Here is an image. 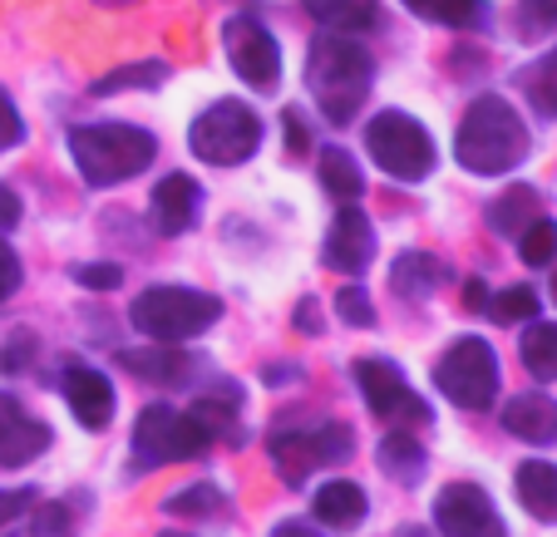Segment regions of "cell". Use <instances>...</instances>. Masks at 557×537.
Segmentation results:
<instances>
[{
    "instance_id": "cell-1",
    "label": "cell",
    "mask_w": 557,
    "mask_h": 537,
    "mask_svg": "<svg viewBox=\"0 0 557 537\" xmlns=\"http://www.w3.org/2000/svg\"><path fill=\"white\" fill-rule=\"evenodd\" d=\"M528 124L518 118V109L498 95H479L459 118V134H454V159L463 163L479 178H498V173H513L528 159Z\"/></svg>"
},
{
    "instance_id": "cell-2",
    "label": "cell",
    "mask_w": 557,
    "mask_h": 537,
    "mask_svg": "<svg viewBox=\"0 0 557 537\" xmlns=\"http://www.w3.org/2000/svg\"><path fill=\"white\" fill-rule=\"evenodd\" d=\"M370 79H375V60L350 35H321L311 45L306 85H311L315 104H321V114L331 124H350L360 114V104L370 95Z\"/></svg>"
},
{
    "instance_id": "cell-3",
    "label": "cell",
    "mask_w": 557,
    "mask_h": 537,
    "mask_svg": "<svg viewBox=\"0 0 557 537\" xmlns=\"http://www.w3.org/2000/svg\"><path fill=\"white\" fill-rule=\"evenodd\" d=\"M70 159L89 188H119L158 159V143L134 124H79L70 128Z\"/></svg>"
},
{
    "instance_id": "cell-4",
    "label": "cell",
    "mask_w": 557,
    "mask_h": 537,
    "mask_svg": "<svg viewBox=\"0 0 557 537\" xmlns=\"http://www.w3.org/2000/svg\"><path fill=\"white\" fill-rule=\"evenodd\" d=\"M218 316H222L218 296L193 291V286H148V291L134 296V305H128L134 330H144L148 340H169V346H178V340H188V336H202Z\"/></svg>"
},
{
    "instance_id": "cell-5",
    "label": "cell",
    "mask_w": 557,
    "mask_h": 537,
    "mask_svg": "<svg viewBox=\"0 0 557 537\" xmlns=\"http://www.w3.org/2000/svg\"><path fill=\"white\" fill-rule=\"evenodd\" d=\"M366 148H370V159H375L395 183H424L434 173V163H440L430 128H424L414 114H405V109H385V114L370 118Z\"/></svg>"
},
{
    "instance_id": "cell-6",
    "label": "cell",
    "mask_w": 557,
    "mask_h": 537,
    "mask_svg": "<svg viewBox=\"0 0 557 537\" xmlns=\"http://www.w3.org/2000/svg\"><path fill=\"white\" fill-rule=\"evenodd\" d=\"M257 143H262V118L243 99H218L188 134V148L202 163H212V168L247 163L257 153Z\"/></svg>"
},
{
    "instance_id": "cell-7",
    "label": "cell",
    "mask_w": 557,
    "mask_h": 537,
    "mask_svg": "<svg viewBox=\"0 0 557 537\" xmlns=\"http://www.w3.org/2000/svg\"><path fill=\"white\" fill-rule=\"evenodd\" d=\"M434 385L444 400H454L459 410H488L498 395V355L488 340L463 336L434 365Z\"/></svg>"
},
{
    "instance_id": "cell-8",
    "label": "cell",
    "mask_w": 557,
    "mask_h": 537,
    "mask_svg": "<svg viewBox=\"0 0 557 537\" xmlns=\"http://www.w3.org/2000/svg\"><path fill=\"white\" fill-rule=\"evenodd\" d=\"M208 429H202L193 414L163 410V404H148L134 424V459L144 469H163V464H183V459H198L208 449Z\"/></svg>"
},
{
    "instance_id": "cell-9",
    "label": "cell",
    "mask_w": 557,
    "mask_h": 537,
    "mask_svg": "<svg viewBox=\"0 0 557 537\" xmlns=\"http://www.w3.org/2000/svg\"><path fill=\"white\" fill-rule=\"evenodd\" d=\"M350 459V429L346 424H321V429H286L272 439V464L286 484H306L315 469L346 464Z\"/></svg>"
},
{
    "instance_id": "cell-10",
    "label": "cell",
    "mask_w": 557,
    "mask_h": 537,
    "mask_svg": "<svg viewBox=\"0 0 557 537\" xmlns=\"http://www.w3.org/2000/svg\"><path fill=\"white\" fill-rule=\"evenodd\" d=\"M222 40H227L232 70L243 74L247 85L276 89V79H282V50H276L272 30H267L262 21H252V15H232V21L222 25Z\"/></svg>"
},
{
    "instance_id": "cell-11",
    "label": "cell",
    "mask_w": 557,
    "mask_h": 537,
    "mask_svg": "<svg viewBox=\"0 0 557 537\" xmlns=\"http://www.w3.org/2000/svg\"><path fill=\"white\" fill-rule=\"evenodd\" d=\"M434 527L440 537H508L494 498L473 484H449L434 498Z\"/></svg>"
},
{
    "instance_id": "cell-12",
    "label": "cell",
    "mask_w": 557,
    "mask_h": 537,
    "mask_svg": "<svg viewBox=\"0 0 557 537\" xmlns=\"http://www.w3.org/2000/svg\"><path fill=\"white\" fill-rule=\"evenodd\" d=\"M356 385H360L366 404L380 414V420H400V424H424L430 420L424 400L405 385V375L389 365V360H380V355L356 360Z\"/></svg>"
},
{
    "instance_id": "cell-13",
    "label": "cell",
    "mask_w": 557,
    "mask_h": 537,
    "mask_svg": "<svg viewBox=\"0 0 557 537\" xmlns=\"http://www.w3.org/2000/svg\"><path fill=\"white\" fill-rule=\"evenodd\" d=\"M321 262L341 276H356L375 262V227H370L366 212L350 208V202L336 212V222H331V233H326V247H321Z\"/></svg>"
},
{
    "instance_id": "cell-14",
    "label": "cell",
    "mask_w": 557,
    "mask_h": 537,
    "mask_svg": "<svg viewBox=\"0 0 557 537\" xmlns=\"http://www.w3.org/2000/svg\"><path fill=\"white\" fill-rule=\"evenodd\" d=\"M64 400L85 429H109V420H114V385L95 365H79V360L64 365Z\"/></svg>"
},
{
    "instance_id": "cell-15",
    "label": "cell",
    "mask_w": 557,
    "mask_h": 537,
    "mask_svg": "<svg viewBox=\"0 0 557 537\" xmlns=\"http://www.w3.org/2000/svg\"><path fill=\"white\" fill-rule=\"evenodd\" d=\"M45 449H50V429H45L21 400L0 395V464L21 469V464H30V459H40Z\"/></svg>"
},
{
    "instance_id": "cell-16",
    "label": "cell",
    "mask_w": 557,
    "mask_h": 537,
    "mask_svg": "<svg viewBox=\"0 0 557 537\" xmlns=\"http://www.w3.org/2000/svg\"><path fill=\"white\" fill-rule=\"evenodd\" d=\"M153 227L163 237H183L198 222V208H202V192H198V183L188 178V173H169V178L153 188Z\"/></svg>"
},
{
    "instance_id": "cell-17",
    "label": "cell",
    "mask_w": 557,
    "mask_h": 537,
    "mask_svg": "<svg viewBox=\"0 0 557 537\" xmlns=\"http://www.w3.org/2000/svg\"><path fill=\"white\" fill-rule=\"evenodd\" d=\"M119 365L134 370V375L148 379V385H183V379L198 370V360L183 355V350H173L169 340H153L148 350H124V355H119Z\"/></svg>"
},
{
    "instance_id": "cell-18",
    "label": "cell",
    "mask_w": 557,
    "mask_h": 537,
    "mask_svg": "<svg viewBox=\"0 0 557 537\" xmlns=\"http://www.w3.org/2000/svg\"><path fill=\"white\" fill-rule=\"evenodd\" d=\"M504 429L523 444H557V400H547V395H513L504 410Z\"/></svg>"
},
{
    "instance_id": "cell-19",
    "label": "cell",
    "mask_w": 557,
    "mask_h": 537,
    "mask_svg": "<svg viewBox=\"0 0 557 537\" xmlns=\"http://www.w3.org/2000/svg\"><path fill=\"white\" fill-rule=\"evenodd\" d=\"M301 5L331 35H370L380 25V0H301Z\"/></svg>"
},
{
    "instance_id": "cell-20",
    "label": "cell",
    "mask_w": 557,
    "mask_h": 537,
    "mask_svg": "<svg viewBox=\"0 0 557 537\" xmlns=\"http://www.w3.org/2000/svg\"><path fill=\"white\" fill-rule=\"evenodd\" d=\"M513 488H518V503H523L537 523H557V469L547 464V459L518 464Z\"/></svg>"
},
{
    "instance_id": "cell-21",
    "label": "cell",
    "mask_w": 557,
    "mask_h": 537,
    "mask_svg": "<svg viewBox=\"0 0 557 537\" xmlns=\"http://www.w3.org/2000/svg\"><path fill=\"white\" fill-rule=\"evenodd\" d=\"M366 488L360 484H346V478H336V484H321L311 498V513L315 523H326V527H350L366 517Z\"/></svg>"
},
{
    "instance_id": "cell-22",
    "label": "cell",
    "mask_w": 557,
    "mask_h": 537,
    "mask_svg": "<svg viewBox=\"0 0 557 537\" xmlns=\"http://www.w3.org/2000/svg\"><path fill=\"white\" fill-rule=\"evenodd\" d=\"M444 276H449V266H444L434 252H405L400 262H395V272H389V282H395V291L400 296L424 301L430 291H440Z\"/></svg>"
},
{
    "instance_id": "cell-23",
    "label": "cell",
    "mask_w": 557,
    "mask_h": 537,
    "mask_svg": "<svg viewBox=\"0 0 557 537\" xmlns=\"http://www.w3.org/2000/svg\"><path fill=\"white\" fill-rule=\"evenodd\" d=\"M518 89L528 95V104H533L537 118H557V45L518 70Z\"/></svg>"
},
{
    "instance_id": "cell-24",
    "label": "cell",
    "mask_w": 557,
    "mask_h": 537,
    "mask_svg": "<svg viewBox=\"0 0 557 537\" xmlns=\"http://www.w3.org/2000/svg\"><path fill=\"white\" fill-rule=\"evenodd\" d=\"M537 212H543V202H537V192L533 188H508L504 198H494L488 202V227H494L498 237H518L528 227V222H537Z\"/></svg>"
},
{
    "instance_id": "cell-25",
    "label": "cell",
    "mask_w": 557,
    "mask_h": 537,
    "mask_svg": "<svg viewBox=\"0 0 557 537\" xmlns=\"http://www.w3.org/2000/svg\"><path fill=\"white\" fill-rule=\"evenodd\" d=\"M315 168H321V188H326L336 202H356L360 192H366V178H360V163L350 159L346 148H321V159H315Z\"/></svg>"
},
{
    "instance_id": "cell-26",
    "label": "cell",
    "mask_w": 557,
    "mask_h": 537,
    "mask_svg": "<svg viewBox=\"0 0 557 537\" xmlns=\"http://www.w3.org/2000/svg\"><path fill=\"white\" fill-rule=\"evenodd\" d=\"M380 474H385V478H400V484H420L424 449L405 429L400 434H385V439H380Z\"/></svg>"
},
{
    "instance_id": "cell-27",
    "label": "cell",
    "mask_w": 557,
    "mask_h": 537,
    "mask_svg": "<svg viewBox=\"0 0 557 537\" xmlns=\"http://www.w3.org/2000/svg\"><path fill=\"white\" fill-rule=\"evenodd\" d=\"M420 21L430 25H449V30H469L484 21V0H405Z\"/></svg>"
},
{
    "instance_id": "cell-28",
    "label": "cell",
    "mask_w": 557,
    "mask_h": 537,
    "mask_svg": "<svg viewBox=\"0 0 557 537\" xmlns=\"http://www.w3.org/2000/svg\"><path fill=\"white\" fill-rule=\"evenodd\" d=\"M163 60H138V64H119V70H109L104 79H95V95L99 99H109V95H119V89H153V85H163Z\"/></svg>"
},
{
    "instance_id": "cell-29",
    "label": "cell",
    "mask_w": 557,
    "mask_h": 537,
    "mask_svg": "<svg viewBox=\"0 0 557 537\" xmlns=\"http://www.w3.org/2000/svg\"><path fill=\"white\" fill-rule=\"evenodd\" d=\"M523 365L537 379H557V321H537L523 336Z\"/></svg>"
},
{
    "instance_id": "cell-30",
    "label": "cell",
    "mask_w": 557,
    "mask_h": 537,
    "mask_svg": "<svg viewBox=\"0 0 557 537\" xmlns=\"http://www.w3.org/2000/svg\"><path fill=\"white\" fill-rule=\"evenodd\" d=\"M188 414L208 429V439H237V404L227 395H202Z\"/></svg>"
},
{
    "instance_id": "cell-31",
    "label": "cell",
    "mask_w": 557,
    "mask_h": 537,
    "mask_svg": "<svg viewBox=\"0 0 557 537\" xmlns=\"http://www.w3.org/2000/svg\"><path fill=\"white\" fill-rule=\"evenodd\" d=\"M222 508H227L222 488L193 484V488H183V494H173L169 503H163V513H169V517H212V513H222Z\"/></svg>"
},
{
    "instance_id": "cell-32",
    "label": "cell",
    "mask_w": 557,
    "mask_h": 537,
    "mask_svg": "<svg viewBox=\"0 0 557 537\" xmlns=\"http://www.w3.org/2000/svg\"><path fill=\"white\" fill-rule=\"evenodd\" d=\"M518 252H523L528 266H547L557 257V222H547V217L528 222L523 233H518Z\"/></svg>"
},
{
    "instance_id": "cell-33",
    "label": "cell",
    "mask_w": 557,
    "mask_h": 537,
    "mask_svg": "<svg viewBox=\"0 0 557 537\" xmlns=\"http://www.w3.org/2000/svg\"><path fill=\"white\" fill-rule=\"evenodd\" d=\"M488 311H494V321H504V326L533 321L537 316V291L533 286H508V291H498L494 301H488Z\"/></svg>"
},
{
    "instance_id": "cell-34",
    "label": "cell",
    "mask_w": 557,
    "mask_h": 537,
    "mask_svg": "<svg viewBox=\"0 0 557 537\" xmlns=\"http://www.w3.org/2000/svg\"><path fill=\"white\" fill-rule=\"evenodd\" d=\"M336 311H341V321H350V326H375V305H370V296L360 291V286H341Z\"/></svg>"
},
{
    "instance_id": "cell-35",
    "label": "cell",
    "mask_w": 557,
    "mask_h": 537,
    "mask_svg": "<svg viewBox=\"0 0 557 537\" xmlns=\"http://www.w3.org/2000/svg\"><path fill=\"white\" fill-rule=\"evenodd\" d=\"M35 537H74V513L64 503H45L35 508Z\"/></svg>"
},
{
    "instance_id": "cell-36",
    "label": "cell",
    "mask_w": 557,
    "mask_h": 537,
    "mask_svg": "<svg viewBox=\"0 0 557 537\" xmlns=\"http://www.w3.org/2000/svg\"><path fill=\"white\" fill-rule=\"evenodd\" d=\"M74 282L79 286H89V291H114L119 282H124V266H114V262H89V266H74Z\"/></svg>"
},
{
    "instance_id": "cell-37",
    "label": "cell",
    "mask_w": 557,
    "mask_h": 537,
    "mask_svg": "<svg viewBox=\"0 0 557 537\" xmlns=\"http://www.w3.org/2000/svg\"><path fill=\"white\" fill-rule=\"evenodd\" d=\"M25 143V118H21V109L11 104V95L0 89V153L5 148H21Z\"/></svg>"
},
{
    "instance_id": "cell-38",
    "label": "cell",
    "mask_w": 557,
    "mask_h": 537,
    "mask_svg": "<svg viewBox=\"0 0 557 537\" xmlns=\"http://www.w3.org/2000/svg\"><path fill=\"white\" fill-rule=\"evenodd\" d=\"M557 25V0H523V35L553 30Z\"/></svg>"
},
{
    "instance_id": "cell-39",
    "label": "cell",
    "mask_w": 557,
    "mask_h": 537,
    "mask_svg": "<svg viewBox=\"0 0 557 537\" xmlns=\"http://www.w3.org/2000/svg\"><path fill=\"white\" fill-rule=\"evenodd\" d=\"M35 508V494L30 488H0V527H11L21 513Z\"/></svg>"
},
{
    "instance_id": "cell-40",
    "label": "cell",
    "mask_w": 557,
    "mask_h": 537,
    "mask_svg": "<svg viewBox=\"0 0 557 537\" xmlns=\"http://www.w3.org/2000/svg\"><path fill=\"white\" fill-rule=\"evenodd\" d=\"M21 276H25V272H21V257H15L11 247L0 242V301L21 291Z\"/></svg>"
},
{
    "instance_id": "cell-41",
    "label": "cell",
    "mask_w": 557,
    "mask_h": 537,
    "mask_svg": "<svg viewBox=\"0 0 557 537\" xmlns=\"http://www.w3.org/2000/svg\"><path fill=\"white\" fill-rule=\"evenodd\" d=\"M282 124H286V143H292V153H306V148H311V138H306V118L296 114V109H286Z\"/></svg>"
},
{
    "instance_id": "cell-42",
    "label": "cell",
    "mask_w": 557,
    "mask_h": 537,
    "mask_svg": "<svg viewBox=\"0 0 557 537\" xmlns=\"http://www.w3.org/2000/svg\"><path fill=\"white\" fill-rule=\"evenodd\" d=\"M15 222H21V198H15V188H5V183H0V237L11 233Z\"/></svg>"
},
{
    "instance_id": "cell-43",
    "label": "cell",
    "mask_w": 557,
    "mask_h": 537,
    "mask_svg": "<svg viewBox=\"0 0 557 537\" xmlns=\"http://www.w3.org/2000/svg\"><path fill=\"white\" fill-rule=\"evenodd\" d=\"M272 537H321L311 523H301V517H286V523L272 527Z\"/></svg>"
},
{
    "instance_id": "cell-44",
    "label": "cell",
    "mask_w": 557,
    "mask_h": 537,
    "mask_svg": "<svg viewBox=\"0 0 557 537\" xmlns=\"http://www.w3.org/2000/svg\"><path fill=\"white\" fill-rule=\"evenodd\" d=\"M463 305H469V311H484V305H488V286L484 282H469V286H463Z\"/></svg>"
},
{
    "instance_id": "cell-45",
    "label": "cell",
    "mask_w": 557,
    "mask_h": 537,
    "mask_svg": "<svg viewBox=\"0 0 557 537\" xmlns=\"http://www.w3.org/2000/svg\"><path fill=\"white\" fill-rule=\"evenodd\" d=\"M296 326H301L306 336H321V321H315V301H301V311H296Z\"/></svg>"
},
{
    "instance_id": "cell-46",
    "label": "cell",
    "mask_w": 557,
    "mask_h": 537,
    "mask_svg": "<svg viewBox=\"0 0 557 537\" xmlns=\"http://www.w3.org/2000/svg\"><path fill=\"white\" fill-rule=\"evenodd\" d=\"M163 537H183V533H163Z\"/></svg>"
},
{
    "instance_id": "cell-47",
    "label": "cell",
    "mask_w": 557,
    "mask_h": 537,
    "mask_svg": "<svg viewBox=\"0 0 557 537\" xmlns=\"http://www.w3.org/2000/svg\"><path fill=\"white\" fill-rule=\"evenodd\" d=\"M553 291H557V286H553Z\"/></svg>"
}]
</instances>
